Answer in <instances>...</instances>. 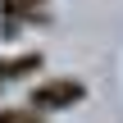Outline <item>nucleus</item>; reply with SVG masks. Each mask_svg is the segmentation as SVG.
<instances>
[{
    "label": "nucleus",
    "instance_id": "1",
    "mask_svg": "<svg viewBox=\"0 0 123 123\" xmlns=\"http://www.w3.org/2000/svg\"><path fill=\"white\" fill-rule=\"evenodd\" d=\"M82 96H87V87H82L78 78H46V82L32 87L27 105H32L37 114H55V110H73Z\"/></svg>",
    "mask_w": 123,
    "mask_h": 123
},
{
    "label": "nucleus",
    "instance_id": "2",
    "mask_svg": "<svg viewBox=\"0 0 123 123\" xmlns=\"http://www.w3.org/2000/svg\"><path fill=\"white\" fill-rule=\"evenodd\" d=\"M0 18H5V27L46 23V0H0Z\"/></svg>",
    "mask_w": 123,
    "mask_h": 123
},
{
    "label": "nucleus",
    "instance_id": "3",
    "mask_svg": "<svg viewBox=\"0 0 123 123\" xmlns=\"http://www.w3.org/2000/svg\"><path fill=\"white\" fill-rule=\"evenodd\" d=\"M27 73H41V50H23V55L0 59V82H18Z\"/></svg>",
    "mask_w": 123,
    "mask_h": 123
},
{
    "label": "nucleus",
    "instance_id": "4",
    "mask_svg": "<svg viewBox=\"0 0 123 123\" xmlns=\"http://www.w3.org/2000/svg\"><path fill=\"white\" fill-rule=\"evenodd\" d=\"M0 123H46V119H41L32 105H27V110H5V105H0Z\"/></svg>",
    "mask_w": 123,
    "mask_h": 123
}]
</instances>
